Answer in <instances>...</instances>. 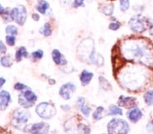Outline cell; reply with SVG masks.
I'll return each instance as SVG.
<instances>
[{"mask_svg":"<svg viewBox=\"0 0 153 134\" xmlns=\"http://www.w3.org/2000/svg\"><path fill=\"white\" fill-rule=\"evenodd\" d=\"M105 115V109L103 108L102 106H99L95 110V111L93 113V116L95 120H101V119L104 117Z\"/></svg>","mask_w":153,"mask_h":134,"instance_id":"cell-18","label":"cell"},{"mask_svg":"<svg viewBox=\"0 0 153 134\" xmlns=\"http://www.w3.org/2000/svg\"><path fill=\"white\" fill-rule=\"evenodd\" d=\"M142 116V113L139 108H134L128 113V117L133 123H136Z\"/></svg>","mask_w":153,"mask_h":134,"instance_id":"cell-14","label":"cell"},{"mask_svg":"<svg viewBox=\"0 0 153 134\" xmlns=\"http://www.w3.org/2000/svg\"><path fill=\"white\" fill-rule=\"evenodd\" d=\"M61 108L63 110H64V111H68V110L70 108V106L67 104V105H62L61 106Z\"/></svg>","mask_w":153,"mask_h":134,"instance_id":"cell-39","label":"cell"},{"mask_svg":"<svg viewBox=\"0 0 153 134\" xmlns=\"http://www.w3.org/2000/svg\"><path fill=\"white\" fill-rule=\"evenodd\" d=\"M109 134H127L129 131L128 123L120 119H114L108 124Z\"/></svg>","mask_w":153,"mask_h":134,"instance_id":"cell-1","label":"cell"},{"mask_svg":"<svg viewBox=\"0 0 153 134\" xmlns=\"http://www.w3.org/2000/svg\"><path fill=\"white\" fill-rule=\"evenodd\" d=\"M49 126L46 123H41L33 124L29 130L31 134H48L49 131Z\"/></svg>","mask_w":153,"mask_h":134,"instance_id":"cell-9","label":"cell"},{"mask_svg":"<svg viewBox=\"0 0 153 134\" xmlns=\"http://www.w3.org/2000/svg\"><path fill=\"white\" fill-rule=\"evenodd\" d=\"M93 77V73L86 71V70H83L80 75V81L82 83V85L84 86L88 85L92 79Z\"/></svg>","mask_w":153,"mask_h":134,"instance_id":"cell-15","label":"cell"},{"mask_svg":"<svg viewBox=\"0 0 153 134\" xmlns=\"http://www.w3.org/2000/svg\"><path fill=\"white\" fill-rule=\"evenodd\" d=\"M50 7V5L45 0H38V5L36 6V9L41 14H45L46 12Z\"/></svg>","mask_w":153,"mask_h":134,"instance_id":"cell-16","label":"cell"},{"mask_svg":"<svg viewBox=\"0 0 153 134\" xmlns=\"http://www.w3.org/2000/svg\"><path fill=\"white\" fill-rule=\"evenodd\" d=\"M112 64L113 67H114V72H117L118 70L125 64V61L123 60L121 57L118 56L117 51H115L114 56H112Z\"/></svg>","mask_w":153,"mask_h":134,"instance_id":"cell-13","label":"cell"},{"mask_svg":"<svg viewBox=\"0 0 153 134\" xmlns=\"http://www.w3.org/2000/svg\"><path fill=\"white\" fill-rule=\"evenodd\" d=\"M104 134H105V133H104Z\"/></svg>","mask_w":153,"mask_h":134,"instance_id":"cell-43","label":"cell"},{"mask_svg":"<svg viewBox=\"0 0 153 134\" xmlns=\"http://www.w3.org/2000/svg\"><path fill=\"white\" fill-rule=\"evenodd\" d=\"M99 81H100V87L105 90H110L112 89V85L110 83L107 79L102 77H99Z\"/></svg>","mask_w":153,"mask_h":134,"instance_id":"cell-20","label":"cell"},{"mask_svg":"<svg viewBox=\"0 0 153 134\" xmlns=\"http://www.w3.org/2000/svg\"><path fill=\"white\" fill-rule=\"evenodd\" d=\"M100 10L106 16L112 15L113 12H114V5L112 3L101 5Z\"/></svg>","mask_w":153,"mask_h":134,"instance_id":"cell-17","label":"cell"},{"mask_svg":"<svg viewBox=\"0 0 153 134\" xmlns=\"http://www.w3.org/2000/svg\"><path fill=\"white\" fill-rule=\"evenodd\" d=\"M85 100L84 97H79L78 98V100L76 102V104H77L78 106L80 108V106H82L83 105H85Z\"/></svg>","mask_w":153,"mask_h":134,"instance_id":"cell-33","label":"cell"},{"mask_svg":"<svg viewBox=\"0 0 153 134\" xmlns=\"http://www.w3.org/2000/svg\"><path fill=\"white\" fill-rule=\"evenodd\" d=\"M30 114L27 111L23 109L16 110L13 113V119H12V124L18 128H23L27 123Z\"/></svg>","mask_w":153,"mask_h":134,"instance_id":"cell-4","label":"cell"},{"mask_svg":"<svg viewBox=\"0 0 153 134\" xmlns=\"http://www.w3.org/2000/svg\"><path fill=\"white\" fill-rule=\"evenodd\" d=\"M38 97L31 89H26L23 94L19 96V102L25 108H30L33 106L37 101Z\"/></svg>","mask_w":153,"mask_h":134,"instance_id":"cell-6","label":"cell"},{"mask_svg":"<svg viewBox=\"0 0 153 134\" xmlns=\"http://www.w3.org/2000/svg\"><path fill=\"white\" fill-rule=\"evenodd\" d=\"M108 115H123V111L118 106L112 105L110 106L109 111L108 113Z\"/></svg>","mask_w":153,"mask_h":134,"instance_id":"cell-21","label":"cell"},{"mask_svg":"<svg viewBox=\"0 0 153 134\" xmlns=\"http://www.w3.org/2000/svg\"><path fill=\"white\" fill-rule=\"evenodd\" d=\"M11 101V96L9 92L2 90L0 92V111H4L6 110Z\"/></svg>","mask_w":153,"mask_h":134,"instance_id":"cell-10","label":"cell"},{"mask_svg":"<svg viewBox=\"0 0 153 134\" xmlns=\"http://www.w3.org/2000/svg\"><path fill=\"white\" fill-rule=\"evenodd\" d=\"M150 33L152 35H153V23L151 24L150 27Z\"/></svg>","mask_w":153,"mask_h":134,"instance_id":"cell-40","label":"cell"},{"mask_svg":"<svg viewBox=\"0 0 153 134\" xmlns=\"http://www.w3.org/2000/svg\"><path fill=\"white\" fill-rule=\"evenodd\" d=\"M85 0H74L73 6L74 8H78L79 6H82L83 5V2Z\"/></svg>","mask_w":153,"mask_h":134,"instance_id":"cell-34","label":"cell"},{"mask_svg":"<svg viewBox=\"0 0 153 134\" xmlns=\"http://www.w3.org/2000/svg\"><path fill=\"white\" fill-rule=\"evenodd\" d=\"M0 52L1 53H5L6 52V47L1 41H0Z\"/></svg>","mask_w":153,"mask_h":134,"instance_id":"cell-36","label":"cell"},{"mask_svg":"<svg viewBox=\"0 0 153 134\" xmlns=\"http://www.w3.org/2000/svg\"><path fill=\"white\" fill-rule=\"evenodd\" d=\"M80 111H82V113L84 114H85V116H88V115H89L91 109L88 108V107L85 106V105H83L82 106H80Z\"/></svg>","mask_w":153,"mask_h":134,"instance_id":"cell-30","label":"cell"},{"mask_svg":"<svg viewBox=\"0 0 153 134\" xmlns=\"http://www.w3.org/2000/svg\"><path fill=\"white\" fill-rule=\"evenodd\" d=\"M118 103L119 104V106L127 108H133V107L136 106L135 98L133 97H125L121 96L119 97Z\"/></svg>","mask_w":153,"mask_h":134,"instance_id":"cell-11","label":"cell"},{"mask_svg":"<svg viewBox=\"0 0 153 134\" xmlns=\"http://www.w3.org/2000/svg\"><path fill=\"white\" fill-rule=\"evenodd\" d=\"M27 16V10L23 5H19L11 10L12 21H14L19 25H23L26 21Z\"/></svg>","mask_w":153,"mask_h":134,"instance_id":"cell-5","label":"cell"},{"mask_svg":"<svg viewBox=\"0 0 153 134\" xmlns=\"http://www.w3.org/2000/svg\"><path fill=\"white\" fill-rule=\"evenodd\" d=\"M127 54L128 57L135 58L137 60H141L148 58L149 50L146 45L141 43H135L134 45H131V48L127 49Z\"/></svg>","mask_w":153,"mask_h":134,"instance_id":"cell-2","label":"cell"},{"mask_svg":"<svg viewBox=\"0 0 153 134\" xmlns=\"http://www.w3.org/2000/svg\"><path fill=\"white\" fill-rule=\"evenodd\" d=\"M130 29L136 33H142L146 29V20L140 15L135 16L129 22Z\"/></svg>","mask_w":153,"mask_h":134,"instance_id":"cell-7","label":"cell"},{"mask_svg":"<svg viewBox=\"0 0 153 134\" xmlns=\"http://www.w3.org/2000/svg\"><path fill=\"white\" fill-rule=\"evenodd\" d=\"M6 32L8 34H10L12 35H16L18 33V30L15 26L8 25L6 29Z\"/></svg>","mask_w":153,"mask_h":134,"instance_id":"cell-26","label":"cell"},{"mask_svg":"<svg viewBox=\"0 0 153 134\" xmlns=\"http://www.w3.org/2000/svg\"><path fill=\"white\" fill-rule=\"evenodd\" d=\"M76 89V87L73 83H68L63 85L59 90V94L65 100H68L71 97V93L74 92Z\"/></svg>","mask_w":153,"mask_h":134,"instance_id":"cell-8","label":"cell"},{"mask_svg":"<svg viewBox=\"0 0 153 134\" xmlns=\"http://www.w3.org/2000/svg\"><path fill=\"white\" fill-rule=\"evenodd\" d=\"M43 54H44L43 51L39 50L36 51V52H32L31 56H32V57L36 58V59H41V58L43 56Z\"/></svg>","mask_w":153,"mask_h":134,"instance_id":"cell-29","label":"cell"},{"mask_svg":"<svg viewBox=\"0 0 153 134\" xmlns=\"http://www.w3.org/2000/svg\"><path fill=\"white\" fill-rule=\"evenodd\" d=\"M146 129L150 133L153 132V121H151V122H149V123L147 124Z\"/></svg>","mask_w":153,"mask_h":134,"instance_id":"cell-35","label":"cell"},{"mask_svg":"<svg viewBox=\"0 0 153 134\" xmlns=\"http://www.w3.org/2000/svg\"><path fill=\"white\" fill-rule=\"evenodd\" d=\"M144 98L146 104L149 106L153 105V90H149V91L146 92Z\"/></svg>","mask_w":153,"mask_h":134,"instance_id":"cell-24","label":"cell"},{"mask_svg":"<svg viewBox=\"0 0 153 134\" xmlns=\"http://www.w3.org/2000/svg\"><path fill=\"white\" fill-rule=\"evenodd\" d=\"M120 24L119 23H112L110 24L109 29L112 31H117L120 28Z\"/></svg>","mask_w":153,"mask_h":134,"instance_id":"cell-31","label":"cell"},{"mask_svg":"<svg viewBox=\"0 0 153 134\" xmlns=\"http://www.w3.org/2000/svg\"><path fill=\"white\" fill-rule=\"evenodd\" d=\"M3 11H4L3 7H2L1 5L0 4V14H1V13H2V12H3Z\"/></svg>","mask_w":153,"mask_h":134,"instance_id":"cell-42","label":"cell"},{"mask_svg":"<svg viewBox=\"0 0 153 134\" xmlns=\"http://www.w3.org/2000/svg\"><path fill=\"white\" fill-rule=\"evenodd\" d=\"M39 33L41 34H43L44 36L48 37L51 35L52 34V29H51V26L49 23H46L43 26L42 28L39 29Z\"/></svg>","mask_w":153,"mask_h":134,"instance_id":"cell-23","label":"cell"},{"mask_svg":"<svg viewBox=\"0 0 153 134\" xmlns=\"http://www.w3.org/2000/svg\"><path fill=\"white\" fill-rule=\"evenodd\" d=\"M52 57L53 60L55 64L58 65H65L67 64V60H66L61 53L58 50H54L52 52Z\"/></svg>","mask_w":153,"mask_h":134,"instance_id":"cell-12","label":"cell"},{"mask_svg":"<svg viewBox=\"0 0 153 134\" xmlns=\"http://www.w3.org/2000/svg\"><path fill=\"white\" fill-rule=\"evenodd\" d=\"M0 64L4 67H10L12 64H13V59L10 56H4L1 58V61H0Z\"/></svg>","mask_w":153,"mask_h":134,"instance_id":"cell-22","label":"cell"},{"mask_svg":"<svg viewBox=\"0 0 153 134\" xmlns=\"http://www.w3.org/2000/svg\"><path fill=\"white\" fill-rule=\"evenodd\" d=\"M26 87V85H24L23 83H17L14 85V89L16 90H23Z\"/></svg>","mask_w":153,"mask_h":134,"instance_id":"cell-32","label":"cell"},{"mask_svg":"<svg viewBox=\"0 0 153 134\" xmlns=\"http://www.w3.org/2000/svg\"><path fill=\"white\" fill-rule=\"evenodd\" d=\"M5 83H6V79H4V78L0 77V88L3 86Z\"/></svg>","mask_w":153,"mask_h":134,"instance_id":"cell-38","label":"cell"},{"mask_svg":"<svg viewBox=\"0 0 153 134\" xmlns=\"http://www.w3.org/2000/svg\"><path fill=\"white\" fill-rule=\"evenodd\" d=\"M32 18H33V20L36 21H38L39 20V16L38 14H33V15H32Z\"/></svg>","mask_w":153,"mask_h":134,"instance_id":"cell-37","label":"cell"},{"mask_svg":"<svg viewBox=\"0 0 153 134\" xmlns=\"http://www.w3.org/2000/svg\"><path fill=\"white\" fill-rule=\"evenodd\" d=\"M36 113L44 119L53 117L56 113L55 107L48 102H42L36 107Z\"/></svg>","mask_w":153,"mask_h":134,"instance_id":"cell-3","label":"cell"},{"mask_svg":"<svg viewBox=\"0 0 153 134\" xmlns=\"http://www.w3.org/2000/svg\"><path fill=\"white\" fill-rule=\"evenodd\" d=\"M49 83H50L51 84L53 85V84L55 83V80H53V79H50V80H49Z\"/></svg>","mask_w":153,"mask_h":134,"instance_id":"cell-41","label":"cell"},{"mask_svg":"<svg viewBox=\"0 0 153 134\" xmlns=\"http://www.w3.org/2000/svg\"><path fill=\"white\" fill-rule=\"evenodd\" d=\"M27 57L28 56V53L27 52L26 48L25 47H21L18 50L16 51V54H15V58L17 62H20L21 61L22 58L23 57Z\"/></svg>","mask_w":153,"mask_h":134,"instance_id":"cell-19","label":"cell"},{"mask_svg":"<svg viewBox=\"0 0 153 134\" xmlns=\"http://www.w3.org/2000/svg\"><path fill=\"white\" fill-rule=\"evenodd\" d=\"M6 42L10 46H13L15 44L16 38L14 35H6Z\"/></svg>","mask_w":153,"mask_h":134,"instance_id":"cell-28","label":"cell"},{"mask_svg":"<svg viewBox=\"0 0 153 134\" xmlns=\"http://www.w3.org/2000/svg\"><path fill=\"white\" fill-rule=\"evenodd\" d=\"M1 16L5 21L7 22L12 21L11 18V10L9 8L7 10H4L3 12L1 13Z\"/></svg>","mask_w":153,"mask_h":134,"instance_id":"cell-27","label":"cell"},{"mask_svg":"<svg viewBox=\"0 0 153 134\" xmlns=\"http://www.w3.org/2000/svg\"><path fill=\"white\" fill-rule=\"evenodd\" d=\"M129 8V0H120V8L122 12L127 11Z\"/></svg>","mask_w":153,"mask_h":134,"instance_id":"cell-25","label":"cell"}]
</instances>
